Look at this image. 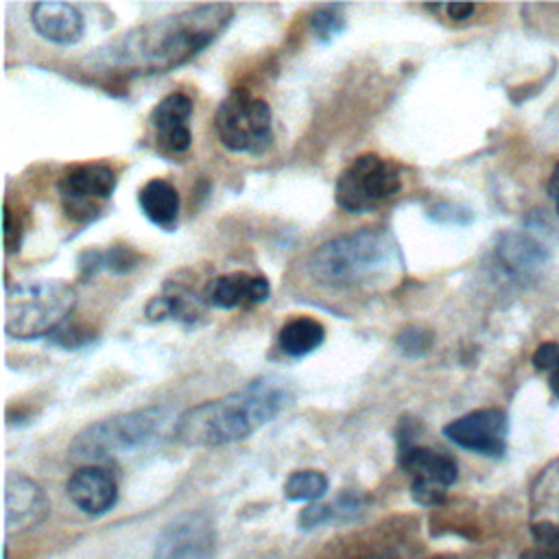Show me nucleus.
I'll return each mask as SVG.
<instances>
[{"label":"nucleus","instance_id":"34","mask_svg":"<svg viewBox=\"0 0 559 559\" xmlns=\"http://www.w3.org/2000/svg\"><path fill=\"white\" fill-rule=\"evenodd\" d=\"M548 389H550L552 395L559 400V371L548 373Z\"/></svg>","mask_w":559,"mask_h":559},{"label":"nucleus","instance_id":"19","mask_svg":"<svg viewBox=\"0 0 559 559\" xmlns=\"http://www.w3.org/2000/svg\"><path fill=\"white\" fill-rule=\"evenodd\" d=\"M138 205L142 214L159 229H175L179 221V192L177 188L166 179H148L138 190Z\"/></svg>","mask_w":559,"mask_h":559},{"label":"nucleus","instance_id":"22","mask_svg":"<svg viewBox=\"0 0 559 559\" xmlns=\"http://www.w3.org/2000/svg\"><path fill=\"white\" fill-rule=\"evenodd\" d=\"M146 319L162 321V319H179V321H192L197 317V299L181 288L166 290L164 295H155L146 308Z\"/></svg>","mask_w":559,"mask_h":559},{"label":"nucleus","instance_id":"11","mask_svg":"<svg viewBox=\"0 0 559 559\" xmlns=\"http://www.w3.org/2000/svg\"><path fill=\"white\" fill-rule=\"evenodd\" d=\"M214 542V526L205 513H183L162 531L155 559H212Z\"/></svg>","mask_w":559,"mask_h":559},{"label":"nucleus","instance_id":"6","mask_svg":"<svg viewBox=\"0 0 559 559\" xmlns=\"http://www.w3.org/2000/svg\"><path fill=\"white\" fill-rule=\"evenodd\" d=\"M400 190V166L378 153H362L338 175L334 201L349 214H367L376 212Z\"/></svg>","mask_w":559,"mask_h":559},{"label":"nucleus","instance_id":"16","mask_svg":"<svg viewBox=\"0 0 559 559\" xmlns=\"http://www.w3.org/2000/svg\"><path fill=\"white\" fill-rule=\"evenodd\" d=\"M269 293H271V286L266 277L234 271V273L212 277L203 290V301L214 308L231 310L238 306L262 304L269 299Z\"/></svg>","mask_w":559,"mask_h":559},{"label":"nucleus","instance_id":"27","mask_svg":"<svg viewBox=\"0 0 559 559\" xmlns=\"http://www.w3.org/2000/svg\"><path fill=\"white\" fill-rule=\"evenodd\" d=\"M533 367L537 371H544V373H552V371H559V343L555 341H548V343H542L535 352H533Z\"/></svg>","mask_w":559,"mask_h":559},{"label":"nucleus","instance_id":"24","mask_svg":"<svg viewBox=\"0 0 559 559\" xmlns=\"http://www.w3.org/2000/svg\"><path fill=\"white\" fill-rule=\"evenodd\" d=\"M435 343V334L430 328L426 325H419V323H411L406 328H402L395 336V347L404 354V356H411V358H417V356H424L430 352Z\"/></svg>","mask_w":559,"mask_h":559},{"label":"nucleus","instance_id":"5","mask_svg":"<svg viewBox=\"0 0 559 559\" xmlns=\"http://www.w3.org/2000/svg\"><path fill=\"white\" fill-rule=\"evenodd\" d=\"M76 306L74 288L63 280H22L7 288L4 330L11 338H39L66 325Z\"/></svg>","mask_w":559,"mask_h":559},{"label":"nucleus","instance_id":"32","mask_svg":"<svg viewBox=\"0 0 559 559\" xmlns=\"http://www.w3.org/2000/svg\"><path fill=\"white\" fill-rule=\"evenodd\" d=\"M441 9L445 11V15L452 20V22H465L474 15L476 7L469 4V2H450V4H441Z\"/></svg>","mask_w":559,"mask_h":559},{"label":"nucleus","instance_id":"25","mask_svg":"<svg viewBox=\"0 0 559 559\" xmlns=\"http://www.w3.org/2000/svg\"><path fill=\"white\" fill-rule=\"evenodd\" d=\"M310 28L319 41H330L345 28V15L341 4H325L319 7L310 17Z\"/></svg>","mask_w":559,"mask_h":559},{"label":"nucleus","instance_id":"29","mask_svg":"<svg viewBox=\"0 0 559 559\" xmlns=\"http://www.w3.org/2000/svg\"><path fill=\"white\" fill-rule=\"evenodd\" d=\"M325 522H332V504L312 502V504L304 507L301 513H299V526L301 528H314V526H321Z\"/></svg>","mask_w":559,"mask_h":559},{"label":"nucleus","instance_id":"20","mask_svg":"<svg viewBox=\"0 0 559 559\" xmlns=\"http://www.w3.org/2000/svg\"><path fill=\"white\" fill-rule=\"evenodd\" d=\"M325 338V328L312 317L288 319L277 334V345L282 354L290 358H301L312 354Z\"/></svg>","mask_w":559,"mask_h":559},{"label":"nucleus","instance_id":"33","mask_svg":"<svg viewBox=\"0 0 559 559\" xmlns=\"http://www.w3.org/2000/svg\"><path fill=\"white\" fill-rule=\"evenodd\" d=\"M548 197L555 201V210L559 214V164L555 166L550 179H548Z\"/></svg>","mask_w":559,"mask_h":559},{"label":"nucleus","instance_id":"14","mask_svg":"<svg viewBox=\"0 0 559 559\" xmlns=\"http://www.w3.org/2000/svg\"><path fill=\"white\" fill-rule=\"evenodd\" d=\"M531 524L539 542H559V456L539 472L531 487Z\"/></svg>","mask_w":559,"mask_h":559},{"label":"nucleus","instance_id":"4","mask_svg":"<svg viewBox=\"0 0 559 559\" xmlns=\"http://www.w3.org/2000/svg\"><path fill=\"white\" fill-rule=\"evenodd\" d=\"M170 419L168 406H144L98 419L72 439L68 454L72 461L87 465L100 459L131 454L157 441Z\"/></svg>","mask_w":559,"mask_h":559},{"label":"nucleus","instance_id":"13","mask_svg":"<svg viewBox=\"0 0 559 559\" xmlns=\"http://www.w3.org/2000/svg\"><path fill=\"white\" fill-rule=\"evenodd\" d=\"M48 500L39 485L24 474L9 472L7 476V531L24 533L44 522Z\"/></svg>","mask_w":559,"mask_h":559},{"label":"nucleus","instance_id":"8","mask_svg":"<svg viewBox=\"0 0 559 559\" xmlns=\"http://www.w3.org/2000/svg\"><path fill=\"white\" fill-rule=\"evenodd\" d=\"M397 465L411 476V496L421 507H439L448 487L456 480V461L443 452L413 443L406 424L400 421Z\"/></svg>","mask_w":559,"mask_h":559},{"label":"nucleus","instance_id":"17","mask_svg":"<svg viewBox=\"0 0 559 559\" xmlns=\"http://www.w3.org/2000/svg\"><path fill=\"white\" fill-rule=\"evenodd\" d=\"M33 28L48 41L70 46L76 44L85 31L83 13L70 2H37L31 7Z\"/></svg>","mask_w":559,"mask_h":559},{"label":"nucleus","instance_id":"18","mask_svg":"<svg viewBox=\"0 0 559 559\" xmlns=\"http://www.w3.org/2000/svg\"><path fill=\"white\" fill-rule=\"evenodd\" d=\"M496 260L509 277H528L533 275L548 258V251L528 234L504 231L496 242Z\"/></svg>","mask_w":559,"mask_h":559},{"label":"nucleus","instance_id":"10","mask_svg":"<svg viewBox=\"0 0 559 559\" xmlns=\"http://www.w3.org/2000/svg\"><path fill=\"white\" fill-rule=\"evenodd\" d=\"M443 435L463 450L483 456H502L507 450L509 419L500 408H478L445 424Z\"/></svg>","mask_w":559,"mask_h":559},{"label":"nucleus","instance_id":"26","mask_svg":"<svg viewBox=\"0 0 559 559\" xmlns=\"http://www.w3.org/2000/svg\"><path fill=\"white\" fill-rule=\"evenodd\" d=\"M330 504H332V520L336 522L354 520L365 511V498L356 491H345Z\"/></svg>","mask_w":559,"mask_h":559},{"label":"nucleus","instance_id":"2","mask_svg":"<svg viewBox=\"0 0 559 559\" xmlns=\"http://www.w3.org/2000/svg\"><path fill=\"white\" fill-rule=\"evenodd\" d=\"M288 386L277 378H260L229 395L201 402L175 417L173 437L188 448H218L247 439L284 411Z\"/></svg>","mask_w":559,"mask_h":559},{"label":"nucleus","instance_id":"15","mask_svg":"<svg viewBox=\"0 0 559 559\" xmlns=\"http://www.w3.org/2000/svg\"><path fill=\"white\" fill-rule=\"evenodd\" d=\"M66 491L74 507L90 515L109 511L118 500V485L100 465H83L74 469L66 483Z\"/></svg>","mask_w":559,"mask_h":559},{"label":"nucleus","instance_id":"21","mask_svg":"<svg viewBox=\"0 0 559 559\" xmlns=\"http://www.w3.org/2000/svg\"><path fill=\"white\" fill-rule=\"evenodd\" d=\"M138 262H140V258L131 247L114 245L105 251H98V249L83 251L79 266H81L83 277H92L98 271H109L114 275H122V273H129L131 269H135Z\"/></svg>","mask_w":559,"mask_h":559},{"label":"nucleus","instance_id":"28","mask_svg":"<svg viewBox=\"0 0 559 559\" xmlns=\"http://www.w3.org/2000/svg\"><path fill=\"white\" fill-rule=\"evenodd\" d=\"M2 236H4V249L7 253H13L20 249L22 242V225L17 218H13V212L9 205H4L2 210Z\"/></svg>","mask_w":559,"mask_h":559},{"label":"nucleus","instance_id":"35","mask_svg":"<svg viewBox=\"0 0 559 559\" xmlns=\"http://www.w3.org/2000/svg\"><path fill=\"white\" fill-rule=\"evenodd\" d=\"M369 559H376V557H369Z\"/></svg>","mask_w":559,"mask_h":559},{"label":"nucleus","instance_id":"7","mask_svg":"<svg viewBox=\"0 0 559 559\" xmlns=\"http://www.w3.org/2000/svg\"><path fill=\"white\" fill-rule=\"evenodd\" d=\"M214 129L221 144L234 153L260 155L273 144L271 107L247 90H231L221 100Z\"/></svg>","mask_w":559,"mask_h":559},{"label":"nucleus","instance_id":"23","mask_svg":"<svg viewBox=\"0 0 559 559\" xmlns=\"http://www.w3.org/2000/svg\"><path fill=\"white\" fill-rule=\"evenodd\" d=\"M328 491V476L319 469H297L284 483L288 500H319Z\"/></svg>","mask_w":559,"mask_h":559},{"label":"nucleus","instance_id":"30","mask_svg":"<svg viewBox=\"0 0 559 559\" xmlns=\"http://www.w3.org/2000/svg\"><path fill=\"white\" fill-rule=\"evenodd\" d=\"M430 218H435L437 223H467L469 214L452 203H439L430 210Z\"/></svg>","mask_w":559,"mask_h":559},{"label":"nucleus","instance_id":"12","mask_svg":"<svg viewBox=\"0 0 559 559\" xmlns=\"http://www.w3.org/2000/svg\"><path fill=\"white\" fill-rule=\"evenodd\" d=\"M192 116V98L183 92L164 96L151 111L148 122L155 129L157 142L170 153H186L192 144L188 120Z\"/></svg>","mask_w":559,"mask_h":559},{"label":"nucleus","instance_id":"31","mask_svg":"<svg viewBox=\"0 0 559 559\" xmlns=\"http://www.w3.org/2000/svg\"><path fill=\"white\" fill-rule=\"evenodd\" d=\"M87 330H81L76 325H61L57 332H55V343L63 345V347H79V345H85L90 341V336L85 334Z\"/></svg>","mask_w":559,"mask_h":559},{"label":"nucleus","instance_id":"9","mask_svg":"<svg viewBox=\"0 0 559 559\" xmlns=\"http://www.w3.org/2000/svg\"><path fill=\"white\" fill-rule=\"evenodd\" d=\"M57 190L66 216L76 223H90L116 190V173L105 162L76 164L61 175Z\"/></svg>","mask_w":559,"mask_h":559},{"label":"nucleus","instance_id":"1","mask_svg":"<svg viewBox=\"0 0 559 559\" xmlns=\"http://www.w3.org/2000/svg\"><path fill=\"white\" fill-rule=\"evenodd\" d=\"M234 7L199 4L129 28L87 57L107 76H151L170 72L207 48L231 22Z\"/></svg>","mask_w":559,"mask_h":559},{"label":"nucleus","instance_id":"3","mask_svg":"<svg viewBox=\"0 0 559 559\" xmlns=\"http://www.w3.org/2000/svg\"><path fill=\"white\" fill-rule=\"evenodd\" d=\"M395 260V245L382 229H358L321 242L308 258V275L325 288H347L378 277Z\"/></svg>","mask_w":559,"mask_h":559}]
</instances>
